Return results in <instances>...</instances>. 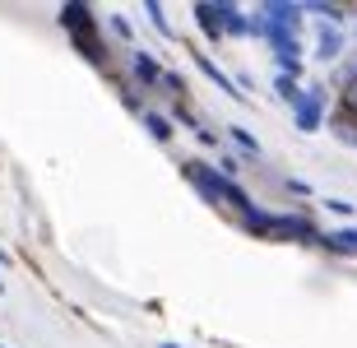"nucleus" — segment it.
<instances>
[{
	"label": "nucleus",
	"mask_w": 357,
	"mask_h": 348,
	"mask_svg": "<svg viewBox=\"0 0 357 348\" xmlns=\"http://www.w3.org/2000/svg\"><path fill=\"white\" fill-rule=\"evenodd\" d=\"M185 176H190V186H199L204 190V195H209L213 204H223V209H232V214H255V204H251V195H246V190L237 186V181H232V176H223V172H213L209 162H185L181 167Z\"/></svg>",
	"instance_id": "obj_1"
},
{
	"label": "nucleus",
	"mask_w": 357,
	"mask_h": 348,
	"mask_svg": "<svg viewBox=\"0 0 357 348\" xmlns=\"http://www.w3.org/2000/svg\"><path fill=\"white\" fill-rule=\"evenodd\" d=\"M61 24H66L70 42L89 56L93 66H107V52H102V33H98V19H93L89 5H66L61 10Z\"/></svg>",
	"instance_id": "obj_2"
},
{
	"label": "nucleus",
	"mask_w": 357,
	"mask_h": 348,
	"mask_svg": "<svg viewBox=\"0 0 357 348\" xmlns=\"http://www.w3.org/2000/svg\"><path fill=\"white\" fill-rule=\"evenodd\" d=\"M292 116H297V130H320V121H325V98L320 89H302V98L292 103Z\"/></svg>",
	"instance_id": "obj_3"
},
{
	"label": "nucleus",
	"mask_w": 357,
	"mask_h": 348,
	"mask_svg": "<svg viewBox=\"0 0 357 348\" xmlns=\"http://www.w3.org/2000/svg\"><path fill=\"white\" fill-rule=\"evenodd\" d=\"M269 232L274 237H292V241H320V232L311 228V218H302V214H274Z\"/></svg>",
	"instance_id": "obj_4"
},
{
	"label": "nucleus",
	"mask_w": 357,
	"mask_h": 348,
	"mask_svg": "<svg viewBox=\"0 0 357 348\" xmlns=\"http://www.w3.org/2000/svg\"><path fill=\"white\" fill-rule=\"evenodd\" d=\"M260 14H265L274 28H288V33H297V24H302V5H283V0H269Z\"/></svg>",
	"instance_id": "obj_5"
},
{
	"label": "nucleus",
	"mask_w": 357,
	"mask_h": 348,
	"mask_svg": "<svg viewBox=\"0 0 357 348\" xmlns=\"http://www.w3.org/2000/svg\"><path fill=\"white\" fill-rule=\"evenodd\" d=\"M130 66H135V80L144 84V89H162V66H158L149 52H135Z\"/></svg>",
	"instance_id": "obj_6"
},
{
	"label": "nucleus",
	"mask_w": 357,
	"mask_h": 348,
	"mask_svg": "<svg viewBox=\"0 0 357 348\" xmlns=\"http://www.w3.org/2000/svg\"><path fill=\"white\" fill-rule=\"evenodd\" d=\"M190 56H195V66H199V70H204V75H209V80H213V84H218V89H223V93H232V98H246V93H241L237 84L227 80V75H223V70H218V66H213V61H209V56H204V52H190Z\"/></svg>",
	"instance_id": "obj_7"
},
{
	"label": "nucleus",
	"mask_w": 357,
	"mask_h": 348,
	"mask_svg": "<svg viewBox=\"0 0 357 348\" xmlns=\"http://www.w3.org/2000/svg\"><path fill=\"white\" fill-rule=\"evenodd\" d=\"M339 52H344V33L325 24V28H320V38H316V56H320V61H334Z\"/></svg>",
	"instance_id": "obj_8"
},
{
	"label": "nucleus",
	"mask_w": 357,
	"mask_h": 348,
	"mask_svg": "<svg viewBox=\"0 0 357 348\" xmlns=\"http://www.w3.org/2000/svg\"><path fill=\"white\" fill-rule=\"evenodd\" d=\"M195 19H199V28L209 33V42H223L227 33H223V19H218V5H195Z\"/></svg>",
	"instance_id": "obj_9"
},
{
	"label": "nucleus",
	"mask_w": 357,
	"mask_h": 348,
	"mask_svg": "<svg viewBox=\"0 0 357 348\" xmlns=\"http://www.w3.org/2000/svg\"><path fill=\"white\" fill-rule=\"evenodd\" d=\"M339 112H348V116L357 121V66L348 70V80H344V89H339Z\"/></svg>",
	"instance_id": "obj_10"
},
{
	"label": "nucleus",
	"mask_w": 357,
	"mask_h": 348,
	"mask_svg": "<svg viewBox=\"0 0 357 348\" xmlns=\"http://www.w3.org/2000/svg\"><path fill=\"white\" fill-rule=\"evenodd\" d=\"M139 121L149 126V135H153L158 144H167V139H172V126L162 121V112H149V107H144V116H139Z\"/></svg>",
	"instance_id": "obj_11"
},
{
	"label": "nucleus",
	"mask_w": 357,
	"mask_h": 348,
	"mask_svg": "<svg viewBox=\"0 0 357 348\" xmlns=\"http://www.w3.org/2000/svg\"><path fill=\"white\" fill-rule=\"evenodd\" d=\"M330 130L339 135V139H348V144H357V121L348 116V112H334V116H330Z\"/></svg>",
	"instance_id": "obj_12"
},
{
	"label": "nucleus",
	"mask_w": 357,
	"mask_h": 348,
	"mask_svg": "<svg viewBox=\"0 0 357 348\" xmlns=\"http://www.w3.org/2000/svg\"><path fill=\"white\" fill-rule=\"evenodd\" d=\"M320 246H330V251H357V228L330 232V237H320Z\"/></svg>",
	"instance_id": "obj_13"
},
{
	"label": "nucleus",
	"mask_w": 357,
	"mask_h": 348,
	"mask_svg": "<svg viewBox=\"0 0 357 348\" xmlns=\"http://www.w3.org/2000/svg\"><path fill=\"white\" fill-rule=\"evenodd\" d=\"M274 89H278V98H283V103H297V98H302V84L292 80V75H278Z\"/></svg>",
	"instance_id": "obj_14"
},
{
	"label": "nucleus",
	"mask_w": 357,
	"mask_h": 348,
	"mask_svg": "<svg viewBox=\"0 0 357 348\" xmlns=\"http://www.w3.org/2000/svg\"><path fill=\"white\" fill-rule=\"evenodd\" d=\"M232 139H237V144L246 149V153H251V158H255V153H260V139H255L251 130H241V126H232Z\"/></svg>",
	"instance_id": "obj_15"
},
{
	"label": "nucleus",
	"mask_w": 357,
	"mask_h": 348,
	"mask_svg": "<svg viewBox=\"0 0 357 348\" xmlns=\"http://www.w3.org/2000/svg\"><path fill=\"white\" fill-rule=\"evenodd\" d=\"M162 89H167V93H181V98H185V75H176V70H162Z\"/></svg>",
	"instance_id": "obj_16"
},
{
	"label": "nucleus",
	"mask_w": 357,
	"mask_h": 348,
	"mask_svg": "<svg viewBox=\"0 0 357 348\" xmlns=\"http://www.w3.org/2000/svg\"><path fill=\"white\" fill-rule=\"evenodd\" d=\"M107 28H112V33H116V38H130V24H126V19H121V14H112V19H107Z\"/></svg>",
	"instance_id": "obj_17"
},
{
	"label": "nucleus",
	"mask_w": 357,
	"mask_h": 348,
	"mask_svg": "<svg viewBox=\"0 0 357 348\" xmlns=\"http://www.w3.org/2000/svg\"><path fill=\"white\" fill-rule=\"evenodd\" d=\"M149 19L158 24V33H167V14H162V5H149Z\"/></svg>",
	"instance_id": "obj_18"
},
{
	"label": "nucleus",
	"mask_w": 357,
	"mask_h": 348,
	"mask_svg": "<svg viewBox=\"0 0 357 348\" xmlns=\"http://www.w3.org/2000/svg\"><path fill=\"white\" fill-rule=\"evenodd\" d=\"M325 209H330V214H353V204H348V200H325Z\"/></svg>",
	"instance_id": "obj_19"
},
{
	"label": "nucleus",
	"mask_w": 357,
	"mask_h": 348,
	"mask_svg": "<svg viewBox=\"0 0 357 348\" xmlns=\"http://www.w3.org/2000/svg\"><path fill=\"white\" fill-rule=\"evenodd\" d=\"M162 348H172V344H162Z\"/></svg>",
	"instance_id": "obj_20"
},
{
	"label": "nucleus",
	"mask_w": 357,
	"mask_h": 348,
	"mask_svg": "<svg viewBox=\"0 0 357 348\" xmlns=\"http://www.w3.org/2000/svg\"><path fill=\"white\" fill-rule=\"evenodd\" d=\"M0 288H5V283H0Z\"/></svg>",
	"instance_id": "obj_21"
}]
</instances>
